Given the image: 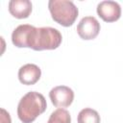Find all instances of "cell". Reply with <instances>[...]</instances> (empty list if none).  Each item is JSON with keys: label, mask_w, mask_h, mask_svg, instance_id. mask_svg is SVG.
<instances>
[{"label": "cell", "mask_w": 123, "mask_h": 123, "mask_svg": "<svg viewBox=\"0 0 123 123\" xmlns=\"http://www.w3.org/2000/svg\"><path fill=\"white\" fill-rule=\"evenodd\" d=\"M62 40V34L59 30L52 27L36 28L34 33L31 48L36 51L53 50L58 48Z\"/></svg>", "instance_id": "obj_3"}, {"label": "cell", "mask_w": 123, "mask_h": 123, "mask_svg": "<svg viewBox=\"0 0 123 123\" xmlns=\"http://www.w3.org/2000/svg\"><path fill=\"white\" fill-rule=\"evenodd\" d=\"M9 12L15 18H27L32 12V3L30 0H11Z\"/></svg>", "instance_id": "obj_9"}, {"label": "cell", "mask_w": 123, "mask_h": 123, "mask_svg": "<svg viewBox=\"0 0 123 123\" xmlns=\"http://www.w3.org/2000/svg\"><path fill=\"white\" fill-rule=\"evenodd\" d=\"M100 28V23L94 16H85L77 26V33L81 38L89 40L98 36Z\"/></svg>", "instance_id": "obj_6"}, {"label": "cell", "mask_w": 123, "mask_h": 123, "mask_svg": "<svg viewBox=\"0 0 123 123\" xmlns=\"http://www.w3.org/2000/svg\"><path fill=\"white\" fill-rule=\"evenodd\" d=\"M98 15L106 22H114L121 16L120 5L115 1H102L97 5Z\"/></svg>", "instance_id": "obj_7"}, {"label": "cell", "mask_w": 123, "mask_h": 123, "mask_svg": "<svg viewBox=\"0 0 123 123\" xmlns=\"http://www.w3.org/2000/svg\"><path fill=\"white\" fill-rule=\"evenodd\" d=\"M41 76L40 68L34 63H26L18 70V79L21 84L32 86L35 85Z\"/></svg>", "instance_id": "obj_8"}, {"label": "cell", "mask_w": 123, "mask_h": 123, "mask_svg": "<svg viewBox=\"0 0 123 123\" xmlns=\"http://www.w3.org/2000/svg\"><path fill=\"white\" fill-rule=\"evenodd\" d=\"M46 100L41 93L30 91L26 93L17 105V116L22 123H32L45 111Z\"/></svg>", "instance_id": "obj_1"}, {"label": "cell", "mask_w": 123, "mask_h": 123, "mask_svg": "<svg viewBox=\"0 0 123 123\" xmlns=\"http://www.w3.org/2000/svg\"><path fill=\"white\" fill-rule=\"evenodd\" d=\"M47 123H71L70 113L68 111L59 108L50 114Z\"/></svg>", "instance_id": "obj_11"}, {"label": "cell", "mask_w": 123, "mask_h": 123, "mask_svg": "<svg viewBox=\"0 0 123 123\" xmlns=\"http://www.w3.org/2000/svg\"><path fill=\"white\" fill-rule=\"evenodd\" d=\"M52 104L57 108H67L74 100L73 90L66 86H58L53 87L49 92Z\"/></svg>", "instance_id": "obj_5"}, {"label": "cell", "mask_w": 123, "mask_h": 123, "mask_svg": "<svg viewBox=\"0 0 123 123\" xmlns=\"http://www.w3.org/2000/svg\"><path fill=\"white\" fill-rule=\"evenodd\" d=\"M78 123H100L99 113L90 108L83 109L78 114Z\"/></svg>", "instance_id": "obj_10"}, {"label": "cell", "mask_w": 123, "mask_h": 123, "mask_svg": "<svg viewBox=\"0 0 123 123\" xmlns=\"http://www.w3.org/2000/svg\"><path fill=\"white\" fill-rule=\"evenodd\" d=\"M1 123H12L10 113L4 109H1Z\"/></svg>", "instance_id": "obj_12"}, {"label": "cell", "mask_w": 123, "mask_h": 123, "mask_svg": "<svg viewBox=\"0 0 123 123\" xmlns=\"http://www.w3.org/2000/svg\"><path fill=\"white\" fill-rule=\"evenodd\" d=\"M36 28L37 27L29 24H21L17 26L12 34V44L19 48L22 47L31 48V43L33 40Z\"/></svg>", "instance_id": "obj_4"}, {"label": "cell", "mask_w": 123, "mask_h": 123, "mask_svg": "<svg viewBox=\"0 0 123 123\" xmlns=\"http://www.w3.org/2000/svg\"><path fill=\"white\" fill-rule=\"evenodd\" d=\"M48 9L53 20L63 27L71 26L79 13L75 4L68 0H50Z\"/></svg>", "instance_id": "obj_2"}]
</instances>
